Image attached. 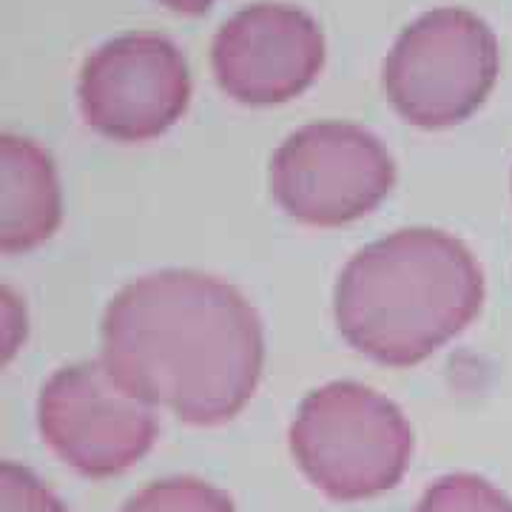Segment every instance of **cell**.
Wrapping results in <instances>:
<instances>
[{"label":"cell","mask_w":512,"mask_h":512,"mask_svg":"<svg viewBox=\"0 0 512 512\" xmlns=\"http://www.w3.org/2000/svg\"><path fill=\"white\" fill-rule=\"evenodd\" d=\"M103 365L131 396L191 427H220L254 399L265 333L254 305L217 276L157 271L103 316Z\"/></svg>","instance_id":"1"},{"label":"cell","mask_w":512,"mask_h":512,"mask_svg":"<svg viewBox=\"0 0 512 512\" xmlns=\"http://www.w3.org/2000/svg\"><path fill=\"white\" fill-rule=\"evenodd\" d=\"M481 305L476 256L436 228H404L362 248L333 293L339 333L384 367L421 365L470 328Z\"/></svg>","instance_id":"2"},{"label":"cell","mask_w":512,"mask_h":512,"mask_svg":"<svg viewBox=\"0 0 512 512\" xmlns=\"http://www.w3.org/2000/svg\"><path fill=\"white\" fill-rule=\"evenodd\" d=\"M291 456L330 501H367L402 484L413 458V427L402 407L359 382L308 393L291 421Z\"/></svg>","instance_id":"3"},{"label":"cell","mask_w":512,"mask_h":512,"mask_svg":"<svg viewBox=\"0 0 512 512\" xmlns=\"http://www.w3.org/2000/svg\"><path fill=\"white\" fill-rule=\"evenodd\" d=\"M498 66L493 29L467 9L444 6L396 37L382 69L384 94L410 126L450 128L484 106Z\"/></svg>","instance_id":"4"},{"label":"cell","mask_w":512,"mask_h":512,"mask_svg":"<svg viewBox=\"0 0 512 512\" xmlns=\"http://www.w3.org/2000/svg\"><path fill=\"white\" fill-rule=\"evenodd\" d=\"M396 185L384 143L353 123H313L293 131L271 160V194L296 222L339 228L376 211Z\"/></svg>","instance_id":"5"},{"label":"cell","mask_w":512,"mask_h":512,"mask_svg":"<svg viewBox=\"0 0 512 512\" xmlns=\"http://www.w3.org/2000/svg\"><path fill=\"white\" fill-rule=\"evenodd\" d=\"M37 427L66 467L94 481L131 470L160 433L157 407L131 396L103 359L60 367L43 384Z\"/></svg>","instance_id":"6"},{"label":"cell","mask_w":512,"mask_h":512,"mask_svg":"<svg viewBox=\"0 0 512 512\" xmlns=\"http://www.w3.org/2000/svg\"><path fill=\"white\" fill-rule=\"evenodd\" d=\"M77 103L89 126L117 143L165 134L191 103V74L177 43L163 35H123L86 57Z\"/></svg>","instance_id":"7"},{"label":"cell","mask_w":512,"mask_h":512,"mask_svg":"<svg viewBox=\"0 0 512 512\" xmlns=\"http://www.w3.org/2000/svg\"><path fill=\"white\" fill-rule=\"evenodd\" d=\"M220 89L242 106H279L313 86L325 66L319 23L288 3H254L225 20L211 46Z\"/></svg>","instance_id":"8"},{"label":"cell","mask_w":512,"mask_h":512,"mask_svg":"<svg viewBox=\"0 0 512 512\" xmlns=\"http://www.w3.org/2000/svg\"><path fill=\"white\" fill-rule=\"evenodd\" d=\"M63 191L49 151L15 134L0 137V251L26 254L55 234Z\"/></svg>","instance_id":"9"},{"label":"cell","mask_w":512,"mask_h":512,"mask_svg":"<svg viewBox=\"0 0 512 512\" xmlns=\"http://www.w3.org/2000/svg\"><path fill=\"white\" fill-rule=\"evenodd\" d=\"M120 512H237L231 495L194 476L154 481L131 495Z\"/></svg>","instance_id":"10"},{"label":"cell","mask_w":512,"mask_h":512,"mask_svg":"<svg viewBox=\"0 0 512 512\" xmlns=\"http://www.w3.org/2000/svg\"><path fill=\"white\" fill-rule=\"evenodd\" d=\"M413 512H512V501L487 478L453 473L430 484Z\"/></svg>","instance_id":"11"},{"label":"cell","mask_w":512,"mask_h":512,"mask_svg":"<svg viewBox=\"0 0 512 512\" xmlns=\"http://www.w3.org/2000/svg\"><path fill=\"white\" fill-rule=\"evenodd\" d=\"M0 512H69L40 478L12 461L0 464Z\"/></svg>","instance_id":"12"},{"label":"cell","mask_w":512,"mask_h":512,"mask_svg":"<svg viewBox=\"0 0 512 512\" xmlns=\"http://www.w3.org/2000/svg\"><path fill=\"white\" fill-rule=\"evenodd\" d=\"M163 6H168L171 12H180V15H202L211 9L214 0H160Z\"/></svg>","instance_id":"13"}]
</instances>
